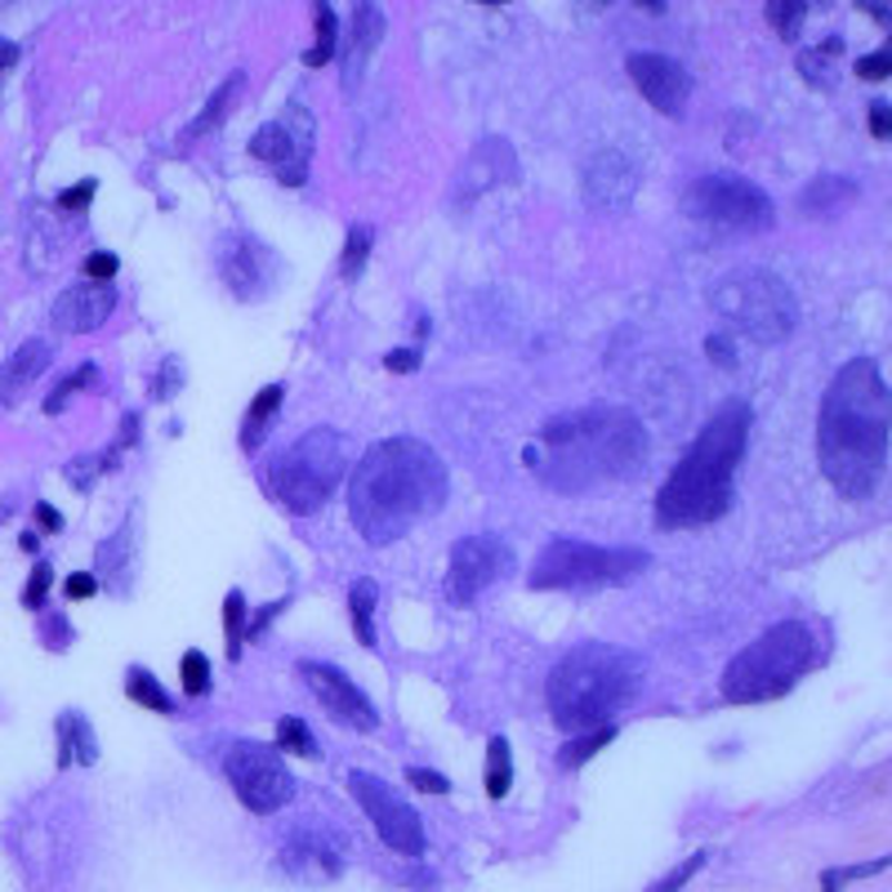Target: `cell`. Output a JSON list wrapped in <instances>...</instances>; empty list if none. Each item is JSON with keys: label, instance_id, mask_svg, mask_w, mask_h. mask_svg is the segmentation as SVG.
<instances>
[{"label": "cell", "instance_id": "6da1fadb", "mask_svg": "<svg viewBox=\"0 0 892 892\" xmlns=\"http://www.w3.org/2000/svg\"><path fill=\"white\" fill-rule=\"evenodd\" d=\"M892 402L874 358H852L830 380L816 411V460L830 487L848 500H865L888 473Z\"/></svg>", "mask_w": 892, "mask_h": 892}, {"label": "cell", "instance_id": "7a4b0ae2", "mask_svg": "<svg viewBox=\"0 0 892 892\" xmlns=\"http://www.w3.org/2000/svg\"><path fill=\"white\" fill-rule=\"evenodd\" d=\"M648 460V429L634 411L593 402L580 411H562L540 429V442L522 451L527 469H540L544 487L562 495L599 491L630 473H639Z\"/></svg>", "mask_w": 892, "mask_h": 892}, {"label": "cell", "instance_id": "3957f363", "mask_svg": "<svg viewBox=\"0 0 892 892\" xmlns=\"http://www.w3.org/2000/svg\"><path fill=\"white\" fill-rule=\"evenodd\" d=\"M451 491L442 455L420 438L375 442L349 478V518L367 544H393L429 522Z\"/></svg>", "mask_w": 892, "mask_h": 892}, {"label": "cell", "instance_id": "277c9868", "mask_svg": "<svg viewBox=\"0 0 892 892\" xmlns=\"http://www.w3.org/2000/svg\"><path fill=\"white\" fill-rule=\"evenodd\" d=\"M750 407L723 402L705 429L696 433L692 451L674 464V473L657 491V527L665 531H688V527H710L732 509V478L750 442Z\"/></svg>", "mask_w": 892, "mask_h": 892}, {"label": "cell", "instance_id": "5b68a950", "mask_svg": "<svg viewBox=\"0 0 892 892\" xmlns=\"http://www.w3.org/2000/svg\"><path fill=\"white\" fill-rule=\"evenodd\" d=\"M639 692H643V661L612 643L571 648L544 683L549 714L567 736L612 723L621 710L639 701Z\"/></svg>", "mask_w": 892, "mask_h": 892}, {"label": "cell", "instance_id": "8992f818", "mask_svg": "<svg viewBox=\"0 0 892 892\" xmlns=\"http://www.w3.org/2000/svg\"><path fill=\"white\" fill-rule=\"evenodd\" d=\"M344 464H349L344 438L322 424V429L300 433L290 447L272 451L263 460V469H259V487L290 518H309V513H318L340 491Z\"/></svg>", "mask_w": 892, "mask_h": 892}, {"label": "cell", "instance_id": "52a82bcc", "mask_svg": "<svg viewBox=\"0 0 892 892\" xmlns=\"http://www.w3.org/2000/svg\"><path fill=\"white\" fill-rule=\"evenodd\" d=\"M816 665V643L803 621H781L768 634H759L745 652L732 657L723 670V696L736 705L776 701L785 696L808 670Z\"/></svg>", "mask_w": 892, "mask_h": 892}, {"label": "cell", "instance_id": "ba28073f", "mask_svg": "<svg viewBox=\"0 0 892 892\" xmlns=\"http://www.w3.org/2000/svg\"><path fill=\"white\" fill-rule=\"evenodd\" d=\"M710 304H714V313L723 322H732L754 344H781L799 327L794 290L768 268H745V272L723 277L710 290Z\"/></svg>", "mask_w": 892, "mask_h": 892}, {"label": "cell", "instance_id": "9c48e42d", "mask_svg": "<svg viewBox=\"0 0 892 892\" xmlns=\"http://www.w3.org/2000/svg\"><path fill=\"white\" fill-rule=\"evenodd\" d=\"M652 562L648 549H603V544H584V540H549L535 562L527 584L531 589H603V584H621L630 575H639Z\"/></svg>", "mask_w": 892, "mask_h": 892}, {"label": "cell", "instance_id": "30bf717a", "mask_svg": "<svg viewBox=\"0 0 892 892\" xmlns=\"http://www.w3.org/2000/svg\"><path fill=\"white\" fill-rule=\"evenodd\" d=\"M683 210L710 228H723V232H768L776 223L772 197L759 183H750L745 174H728V170L688 183Z\"/></svg>", "mask_w": 892, "mask_h": 892}, {"label": "cell", "instance_id": "8fae6325", "mask_svg": "<svg viewBox=\"0 0 892 892\" xmlns=\"http://www.w3.org/2000/svg\"><path fill=\"white\" fill-rule=\"evenodd\" d=\"M223 776L232 781L237 799L268 816L294 799V776L281 763V745H259V741H232L223 754Z\"/></svg>", "mask_w": 892, "mask_h": 892}, {"label": "cell", "instance_id": "7c38bea8", "mask_svg": "<svg viewBox=\"0 0 892 892\" xmlns=\"http://www.w3.org/2000/svg\"><path fill=\"white\" fill-rule=\"evenodd\" d=\"M313 143H318L313 112H309L300 99H290L277 121H268V126H259V130L250 134V157L263 161V166H272L277 183L304 188L309 161H313Z\"/></svg>", "mask_w": 892, "mask_h": 892}, {"label": "cell", "instance_id": "4fadbf2b", "mask_svg": "<svg viewBox=\"0 0 892 892\" xmlns=\"http://www.w3.org/2000/svg\"><path fill=\"white\" fill-rule=\"evenodd\" d=\"M214 268H219V281L232 290V300L241 304H259L281 281V259L250 232H228L214 245Z\"/></svg>", "mask_w": 892, "mask_h": 892}, {"label": "cell", "instance_id": "5bb4252c", "mask_svg": "<svg viewBox=\"0 0 892 892\" xmlns=\"http://www.w3.org/2000/svg\"><path fill=\"white\" fill-rule=\"evenodd\" d=\"M513 571V553L500 535H464L451 544V562H447V599L469 608L473 599L491 584H500Z\"/></svg>", "mask_w": 892, "mask_h": 892}, {"label": "cell", "instance_id": "9a60e30c", "mask_svg": "<svg viewBox=\"0 0 892 892\" xmlns=\"http://www.w3.org/2000/svg\"><path fill=\"white\" fill-rule=\"evenodd\" d=\"M349 790H353V799L362 803V812L375 821L380 839H384L393 852H407V856H420V852H424V821H420V812H415L384 776L353 772V776H349Z\"/></svg>", "mask_w": 892, "mask_h": 892}, {"label": "cell", "instance_id": "2e32d148", "mask_svg": "<svg viewBox=\"0 0 892 892\" xmlns=\"http://www.w3.org/2000/svg\"><path fill=\"white\" fill-rule=\"evenodd\" d=\"M300 674H304V683L313 688L318 705H322L335 723H344V728H353V732H375V728H380V714H375L371 696H367L344 670H335V665H327V661H304Z\"/></svg>", "mask_w": 892, "mask_h": 892}, {"label": "cell", "instance_id": "e0dca14e", "mask_svg": "<svg viewBox=\"0 0 892 892\" xmlns=\"http://www.w3.org/2000/svg\"><path fill=\"white\" fill-rule=\"evenodd\" d=\"M625 72H630V81L639 86V94H643L657 112H665V117H683V112H688L692 77H688V68H683L679 59L657 54V50H639V54L625 59Z\"/></svg>", "mask_w": 892, "mask_h": 892}, {"label": "cell", "instance_id": "ac0fdd59", "mask_svg": "<svg viewBox=\"0 0 892 892\" xmlns=\"http://www.w3.org/2000/svg\"><path fill=\"white\" fill-rule=\"evenodd\" d=\"M117 313V285L112 281H77V285H68L59 300H54V309H50V322H54V331H63V335H90V331H99L108 318Z\"/></svg>", "mask_w": 892, "mask_h": 892}, {"label": "cell", "instance_id": "d6986e66", "mask_svg": "<svg viewBox=\"0 0 892 892\" xmlns=\"http://www.w3.org/2000/svg\"><path fill=\"white\" fill-rule=\"evenodd\" d=\"M634 188H639V170L625 152H603L584 170V201L599 210H625L634 201Z\"/></svg>", "mask_w": 892, "mask_h": 892}, {"label": "cell", "instance_id": "ffe728a7", "mask_svg": "<svg viewBox=\"0 0 892 892\" xmlns=\"http://www.w3.org/2000/svg\"><path fill=\"white\" fill-rule=\"evenodd\" d=\"M134 567H139V522L130 518L99 544V580H108V589L126 599L134 584Z\"/></svg>", "mask_w": 892, "mask_h": 892}, {"label": "cell", "instance_id": "44dd1931", "mask_svg": "<svg viewBox=\"0 0 892 892\" xmlns=\"http://www.w3.org/2000/svg\"><path fill=\"white\" fill-rule=\"evenodd\" d=\"M856 197H861L856 179H848V174H816L812 183H803L799 210H803L808 219H839Z\"/></svg>", "mask_w": 892, "mask_h": 892}, {"label": "cell", "instance_id": "7402d4cb", "mask_svg": "<svg viewBox=\"0 0 892 892\" xmlns=\"http://www.w3.org/2000/svg\"><path fill=\"white\" fill-rule=\"evenodd\" d=\"M380 37H384V10L371 6V0L353 6V37H349V68H344L349 90H358V81H362V72H367L371 54H375V46H380Z\"/></svg>", "mask_w": 892, "mask_h": 892}, {"label": "cell", "instance_id": "603a6c76", "mask_svg": "<svg viewBox=\"0 0 892 892\" xmlns=\"http://www.w3.org/2000/svg\"><path fill=\"white\" fill-rule=\"evenodd\" d=\"M54 732H59V768H72V763L94 768L99 763V741H94V728L81 710H63Z\"/></svg>", "mask_w": 892, "mask_h": 892}, {"label": "cell", "instance_id": "cb8c5ba5", "mask_svg": "<svg viewBox=\"0 0 892 892\" xmlns=\"http://www.w3.org/2000/svg\"><path fill=\"white\" fill-rule=\"evenodd\" d=\"M54 362V344L50 340H28L10 362H6V407H14V398L37 384V375H46V367Z\"/></svg>", "mask_w": 892, "mask_h": 892}, {"label": "cell", "instance_id": "d4e9b609", "mask_svg": "<svg viewBox=\"0 0 892 892\" xmlns=\"http://www.w3.org/2000/svg\"><path fill=\"white\" fill-rule=\"evenodd\" d=\"M281 398H285L281 384H268V389L254 393V402H250V411H245V424H241V451H245V455H254L259 442L268 438V429H272V420H277V411H281Z\"/></svg>", "mask_w": 892, "mask_h": 892}, {"label": "cell", "instance_id": "484cf974", "mask_svg": "<svg viewBox=\"0 0 892 892\" xmlns=\"http://www.w3.org/2000/svg\"><path fill=\"white\" fill-rule=\"evenodd\" d=\"M241 86H245V72H232V77H223L219 81V90L210 94V103L197 112V121L188 126V134L192 139H201V134H210L214 126H223V117L237 108V99H241Z\"/></svg>", "mask_w": 892, "mask_h": 892}, {"label": "cell", "instance_id": "4316f807", "mask_svg": "<svg viewBox=\"0 0 892 892\" xmlns=\"http://www.w3.org/2000/svg\"><path fill=\"white\" fill-rule=\"evenodd\" d=\"M375 593H380V584L371 580V575H362V580H353V589H349V612H353V634H358V643L362 648H375Z\"/></svg>", "mask_w": 892, "mask_h": 892}, {"label": "cell", "instance_id": "83f0119b", "mask_svg": "<svg viewBox=\"0 0 892 892\" xmlns=\"http://www.w3.org/2000/svg\"><path fill=\"white\" fill-rule=\"evenodd\" d=\"M839 59H843V37L830 32L816 50H803V54H799V77L812 81L816 90H830V68H834Z\"/></svg>", "mask_w": 892, "mask_h": 892}, {"label": "cell", "instance_id": "f1b7e54d", "mask_svg": "<svg viewBox=\"0 0 892 892\" xmlns=\"http://www.w3.org/2000/svg\"><path fill=\"white\" fill-rule=\"evenodd\" d=\"M617 741V723H603V728H589V732H575V736H567V745L558 750V763L567 768V772H575L580 763H589L593 754H599L603 745H612Z\"/></svg>", "mask_w": 892, "mask_h": 892}, {"label": "cell", "instance_id": "f546056e", "mask_svg": "<svg viewBox=\"0 0 892 892\" xmlns=\"http://www.w3.org/2000/svg\"><path fill=\"white\" fill-rule=\"evenodd\" d=\"M126 696H134L143 710H157V714H170V710H174V701H170V692L161 688V679H157L152 670H143V665H130V670H126Z\"/></svg>", "mask_w": 892, "mask_h": 892}, {"label": "cell", "instance_id": "4dcf8cb0", "mask_svg": "<svg viewBox=\"0 0 892 892\" xmlns=\"http://www.w3.org/2000/svg\"><path fill=\"white\" fill-rule=\"evenodd\" d=\"M763 19L776 28V37L781 41H799V32H803V23H808V6L803 0H768L763 6Z\"/></svg>", "mask_w": 892, "mask_h": 892}, {"label": "cell", "instance_id": "1f68e13d", "mask_svg": "<svg viewBox=\"0 0 892 892\" xmlns=\"http://www.w3.org/2000/svg\"><path fill=\"white\" fill-rule=\"evenodd\" d=\"M277 745H281L285 754H300V759H322V745L313 741L309 723L294 719V714H281V719H277Z\"/></svg>", "mask_w": 892, "mask_h": 892}, {"label": "cell", "instance_id": "d6a6232c", "mask_svg": "<svg viewBox=\"0 0 892 892\" xmlns=\"http://www.w3.org/2000/svg\"><path fill=\"white\" fill-rule=\"evenodd\" d=\"M509 785H513L509 741H504V736H491V741H487V794H491V799H504Z\"/></svg>", "mask_w": 892, "mask_h": 892}, {"label": "cell", "instance_id": "836d02e7", "mask_svg": "<svg viewBox=\"0 0 892 892\" xmlns=\"http://www.w3.org/2000/svg\"><path fill=\"white\" fill-rule=\"evenodd\" d=\"M313 14H318V41H313V50L304 54V63H309V68H327V63L335 59V46H340V23H335V10H331V6H318Z\"/></svg>", "mask_w": 892, "mask_h": 892}, {"label": "cell", "instance_id": "e575fe53", "mask_svg": "<svg viewBox=\"0 0 892 892\" xmlns=\"http://www.w3.org/2000/svg\"><path fill=\"white\" fill-rule=\"evenodd\" d=\"M371 245H375V228L353 223V228H349V241H344V254H340V277H344V281H353V277L367 268Z\"/></svg>", "mask_w": 892, "mask_h": 892}, {"label": "cell", "instance_id": "d590c367", "mask_svg": "<svg viewBox=\"0 0 892 892\" xmlns=\"http://www.w3.org/2000/svg\"><path fill=\"white\" fill-rule=\"evenodd\" d=\"M245 599L241 589H232L223 599V630H228V661H241V643H245Z\"/></svg>", "mask_w": 892, "mask_h": 892}, {"label": "cell", "instance_id": "8d00e7d4", "mask_svg": "<svg viewBox=\"0 0 892 892\" xmlns=\"http://www.w3.org/2000/svg\"><path fill=\"white\" fill-rule=\"evenodd\" d=\"M94 375H99V367H94V362H81L72 375H63V380L54 384V393L46 398V411H50V415H59V411L68 407V398H72V393H81V389H90V384H94Z\"/></svg>", "mask_w": 892, "mask_h": 892}, {"label": "cell", "instance_id": "74e56055", "mask_svg": "<svg viewBox=\"0 0 892 892\" xmlns=\"http://www.w3.org/2000/svg\"><path fill=\"white\" fill-rule=\"evenodd\" d=\"M50 584H54V567L41 558V562L32 567V575H28V593H23V608H28V612H41V608L50 603Z\"/></svg>", "mask_w": 892, "mask_h": 892}, {"label": "cell", "instance_id": "f35d334b", "mask_svg": "<svg viewBox=\"0 0 892 892\" xmlns=\"http://www.w3.org/2000/svg\"><path fill=\"white\" fill-rule=\"evenodd\" d=\"M183 692L188 696H206L210 692V661L192 648V652H183Z\"/></svg>", "mask_w": 892, "mask_h": 892}, {"label": "cell", "instance_id": "ab89813d", "mask_svg": "<svg viewBox=\"0 0 892 892\" xmlns=\"http://www.w3.org/2000/svg\"><path fill=\"white\" fill-rule=\"evenodd\" d=\"M112 464H108V455H81V460H72L68 464V482L77 487V491H90L94 487V478L99 473H108Z\"/></svg>", "mask_w": 892, "mask_h": 892}, {"label": "cell", "instance_id": "60d3db41", "mask_svg": "<svg viewBox=\"0 0 892 892\" xmlns=\"http://www.w3.org/2000/svg\"><path fill=\"white\" fill-rule=\"evenodd\" d=\"M179 389H183V358H166V362H161V371H157V384H152V398L170 402V398H174Z\"/></svg>", "mask_w": 892, "mask_h": 892}, {"label": "cell", "instance_id": "b9f144b4", "mask_svg": "<svg viewBox=\"0 0 892 892\" xmlns=\"http://www.w3.org/2000/svg\"><path fill=\"white\" fill-rule=\"evenodd\" d=\"M407 776H411V785H415L420 794H451V781H447L442 772H429V768H407Z\"/></svg>", "mask_w": 892, "mask_h": 892}, {"label": "cell", "instance_id": "7bdbcfd3", "mask_svg": "<svg viewBox=\"0 0 892 892\" xmlns=\"http://www.w3.org/2000/svg\"><path fill=\"white\" fill-rule=\"evenodd\" d=\"M701 865H705V852H696V856H688V861H683V865H679V870H674V874H665V879H657V883H652V892H670V888H683V883H688V879H692V874H696V870H701Z\"/></svg>", "mask_w": 892, "mask_h": 892}, {"label": "cell", "instance_id": "ee69618b", "mask_svg": "<svg viewBox=\"0 0 892 892\" xmlns=\"http://www.w3.org/2000/svg\"><path fill=\"white\" fill-rule=\"evenodd\" d=\"M861 81H883L888 72H892V59H888V50H879V54H865V59H856V68H852Z\"/></svg>", "mask_w": 892, "mask_h": 892}, {"label": "cell", "instance_id": "f6af8a7d", "mask_svg": "<svg viewBox=\"0 0 892 892\" xmlns=\"http://www.w3.org/2000/svg\"><path fill=\"white\" fill-rule=\"evenodd\" d=\"M94 192H99V179H81V183H72V188L59 197V206H63V210H86V206L94 201Z\"/></svg>", "mask_w": 892, "mask_h": 892}, {"label": "cell", "instance_id": "bcb514c9", "mask_svg": "<svg viewBox=\"0 0 892 892\" xmlns=\"http://www.w3.org/2000/svg\"><path fill=\"white\" fill-rule=\"evenodd\" d=\"M117 268H121V263H117V254H108V250H99V254L86 259V277H90V281H112Z\"/></svg>", "mask_w": 892, "mask_h": 892}, {"label": "cell", "instance_id": "7dc6e473", "mask_svg": "<svg viewBox=\"0 0 892 892\" xmlns=\"http://www.w3.org/2000/svg\"><path fill=\"white\" fill-rule=\"evenodd\" d=\"M874 870H888V856L874 861V865H856V870H825V874H821V888H839V883H852V879L874 874Z\"/></svg>", "mask_w": 892, "mask_h": 892}, {"label": "cell", "instance_id": "c3c4849f", "mask_svg": "<svg viewBox=\"0 0 892 892\" xmlns=\"http://www.w3.org/2000/svg\"><path fill=\"white\" fill-rule=\"evenodd\" d=\"M705 353H710L714 367H736V344H732L728 335H710V340H705Z\"/></svg>", "mask_w": 892, "mask_h": 892}, {"label": "cell", "instance_id": "681fc988", "mask_svg": "<svg viewBox=\"0 0 892 892\" xmlns=\"http://www.w3.org/2000/svg\"><path fill=\"white\" fill-rule=\"evenodd\" d=\"M384 367L393 375H411V371H420V349H393V353H384Z\"/></svg>", "mask_w": 892, "mask_h": 892}, {"label": "cell", "instance_id": "f907efd6", "mask_svg": "<svg viewBox=\"0 0 892 892\" xmlns=\"http://www.w3.org/2000/svg\"><path fill=\"white\" fill-rule=\"evenodd\" d=\"M285 608H290V599H277V603H268V608H263V612H259V617L245 625V639H263V630H268V625H272V621H277Z\"/></svg>", "mask_w": 892, "mask_h": 892}, {"label": "cell", "instance_id": "816d5d0a", "mask_svg": "<svg viewBox=\"0 0 892 892\" xmlns=\"http://www.w3.org/2000/svg\"><path fill=\"white\" fill-rule=\"evenodd\" d=\"M41 639H46V648L63 652V648L72 643V630H68V617H50V621H46V630H41Z\"/></svg>", "mask_w": 892, "mask_h": 892}, {"label": "cell", "instance_id": "f5cc1de1", "mask_svg": "<svg viewBox=\"0 0 892 892\" xmlns=\"http://www.w3.org/2000/svg\"><path fill=\"white\" fill-rule=\"evenodd\" d=\"M63 589H68V599H94V593H99V575H90V571H72Z\"/></svg>", "mask_w": 892, "mask_h": 892}, {"label": "cell", "instance_id": "db71d44e", "mask_svg": "<svg viewBox=\"0 0 892 892\" xmlns=\"http://www.w3.org/2000/svg\"><path fill=\"white\" fill-rule=\"evenodd\" d=\"M37 527H41V531H54V535H59V531H63V513H59L54 504H37Z\"/></svg>", "mask_w": 892, "mask_h": 892}, {"label": "cell", "instance_id": "11a10c76", "mask_svg": "<svg viewBox=\"0 0 892 892\" xmlns=\"http://www.w3.org/2000/svg\"><path fill=\"white\" fill-rule=\"evenodd\" d=\"M888 103H870V134L874 139H888Z\"/></svg>", "mask_w": 892, "mask_h": 892}, {"label": "cell", "instance_id": "9f6ffc18", "mask_svg": "<svg viewBox=\"0 0 892 892\" xmlns=\"http://www.w3.org/2000/svg\"><path fill=\"white\" fill-rule=\"evenodd\" d=\"M14 59H19V46H14V41H0V63L14 68Z\"/></svg>", "mask_w": 892, "mask_h": 892}, {"label": "cell", "instance_id": "6f0895ef", "mask_svg": "<svg viewBox=\"0 0 892 892\" xmlns=\"http://www.w3.org/2000/svg\"><path fill=\"white\" fill-rule=\"evenodd\" d=\"M861 10H865V14H874L879 23H888V6H870V0H861Z\"/></svg>", "mask_w": 892, "mask_h": 892}, {"label": "cell", "instance_id": "680465c9", "mask_svg": "<svg viewBox=\"0 0 892 892\" xmlns=\"http://www.w3.org/2000/svg\"><path fill=\"white\" fill-rule=\"evenodd\" d=\"M19 544H23L28 553H37V535H32V531H23V535H19Z\"/></svg>", "mask_w": 892, "mask_h": 892}]
</instances>
